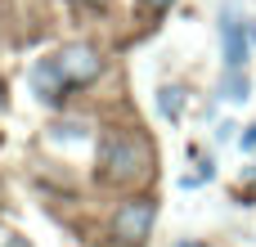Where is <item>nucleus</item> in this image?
I'll return each instance as SVG.
<instances>
[{
  "label": "nucleus",
  "mask_w": 256,
  "mask_h": 247,
  "mask_svg": "<svg viewBox=\"0 0 256 247\" xmlns=\"http://www.w3.org/2000/svg\"><path fill=\"white\" fill-rule=\"evenodd\" d=\"M148 166H153L148 140L126 135V130H108V135L99 140V176H104V184L126 189V184H135V180H144Z\"/></svg>",
  "instance_id": "f257e3e1"
},
{
  "label": "nucleus",
  "mask_w": 256,
  "mask_h": 247,
  "mask_svg": "<svg viewBox=\"0 0 256 247\" xmlns=\"http://www.w3.org/2000/svg\"><path fill=\"white\" fill-rule=\"evenodd\" d=\"M50 63H54V72H58V81H63L68 90H76V86H90V81L104 72V54H99L94 45H86V40L54 50V54H50Z\"/></svg>",
  "instance_id": "f03ea898"
},
{
  "label": "nucleus",
  "mask_w": 256,
  "mask_h": 247,
  "mask_svg": "<svg viewBox=\"0 0 256 247\" xmlns=\"http://www.w3.org/2000/svg\"><path fill=\"white\" fill-rule=\"evenodd\" d=\"M153 220H158V207H153L148 198H130V202H122V212L112 216V238L122 247H140L153 234Z\"/></svg>",
  "instance_id": "7ed1b4c3"
},
{
  "label": "nucleus",
  "mask_w": 256,
  "mask_h": 247,
  "mask_svg": "<svg viewBox=\"0 0 256 247\" xmlns=\"http://www.w3.org/2000/svg\"><path fill=\"white\" fill-rule=\"evenodd\" d=\"M243 22L248 18H238V14H220V45H225V72H243V63H248V40H256V27H248V36H243Z\"/></svg>",
  "instance_id": "20e7f679"
},
{
  "label": "nucleus",
  "mask_w": 256,
  "mask_h": 247,
  "mask_svg": "<svg viewBox=\"0 0 256 247\" xmlns=\"http://www.w3.org/2000/svg\"><path fill=\"white\" fill-rule=\"evenodd\" d=\"M32 90H36L40 104H63V99H68V86L58 81V72H54L50 58H40V63L32 68Z\"/></svg>",
  "instance_id": "39448f33"
},
{
  "label": "nucleus",
  "mask_w": 256,
  "mask_h": 247,
  "mask_svg": "<svg viewBox=\"0 0 256 247\" xmlns=\"http://www.w3.org/2000/svg\"><path fill=\"white\" fill-rule=\"evenodd\" d=\"M50 140L54 144H76V140H90V122H58V126H50Z\"/></svg>",
  "instance_id": "423d86ee"
},
{
  "label": "nucleus",
  "mask_w": 256,
  "mask_h": 247,
  "mask_svg": "<svg viewBox=\"0 0 256 247\" xmlns=\"http://www.w3.org/2000/svg\"><path fill=\"white\" fill-rule=\"evenodd\" d=\"M158 112H162V117H171V122H176V117H180V112H184V90H180V86H166V90H162V94H158Z\"/></svg>",
  "instance_id": "0eeeda50"
},
{
  "label": "nucleus",
  "mask_w": 256,
  "mask_h": 247,
  "mask_svg": "<svg viewBox=\"0 0 256 247\" xmlns=\"http://www.w3.org/2000/svg\"><path fill=\"white\" fill-rule=\"evenodd\" d=\"M225 99H230V104H243V99H248V81H243V72H225Z\"/></svg>",
  "instance_id": "6e6552de"
},
{
  "label": "nucleus",
  "mask_w": 256,
  "mask_h": 247,
  "mask_svg": "<svg viewBox=\"0 0 256 247\" xmlns=\"http://www.w3.org/2000/svg\"><path fill=\"white\" fill-rule=\"evenodd\" d=\"M140 4H144L148 14H162V9H171V0H140Z\"/></svg>",
  "instance_id": "1a4fd4ad"
},
{
  "label": "nucleus",
  "mask_w": 256,
  "mask_h": 247,
  "mask_svg": "<svg viewBox=\"0 0 256 247\" xmlns=\"http://www.w3.org/2000/svg\"><path fill=\"white\" fill-rule=\"evenodd\" d=\"M243 148H248V153L256 148V126H248V135H243Z\"/></svg>",
  "instance_id": "9d476101"
},
{
  "label": "nucleus",
  "mask_w": 256,
  "mask_h": 247,
  "mask_svg": "<svg viewBox=\"0 0 256 247\" xmlns=\"http://www.w3.org/2000/svg\"><path fill=\"white\" fill-rule=\"evenodd\" d=\"M4 247H32V243H27V238H9Z\"/></svg>",
  "instance_id": "9b49d317"
},
{
  "label": "nucleus",
  "mask_w": 256,
  "mask_h": 247,
  "mask_svg": "<svg viewBox=\"0 0 256 247\" xmlns=\"http://www.w3.org/2000/svg\"><path fill=\"white\" fill-rule=\"evenodd\" d=\"M0 108H4V86H0Z\"/></svg>",
  "instance_id": "f8f14e48"
},
{
  "label": "nucleus",
  "mask_w": 256,
  "mask_h": 247,
  "mask_svg": "<svg viewBox=\"0 0 256 247\" xmlns=\"http://www.w3.org/2000/svg\"><path fill=\"white\" fill-rule=\"evenodd\" d=\"M86 4H108V0H86Z\"/></svg>",
  "instance_id": "ddd939ff"
},
{
  "label": "nucleus",
  "mask_w": 256,
  "mask_h": 247,
  "mask_svg": "<svg viewBox=\"0 0 256 247\" xmlns=\"http://www.w3.org/2000/svg\"><path fill=\"white\" fill-rule=\"evenodd\" d=\"M180 247H202V243H180Z\"/></svg>",
  "instance_id": "4468645a"
}]
</instances>
